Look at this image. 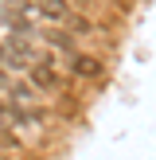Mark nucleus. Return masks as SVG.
Here are the masks:
<instances>
[{
    "label": "nucleus",
    "instance_id": "obj_4",
    "mask_svg": "<svg viewBox=\"0 0 156 160\" xmlns=\"http://www.w3.org/2000/svg\"><path fill=\"white\" fill-rule=\"evenodd\" d=\"M43 39H47L51 47H62V51H74V39H70L66 31H59V28H47V31H43Z\"/></svg>",
    "mask_w": 156,
    "mask_h": 160
},
{
    "label": "nucleus",
    "instance_id": "obj_10",
    "mask_svg": "<svg viewBox=\"0 0 156 160\" xmlns=\"http://www.w3.org/2000/svg\"><path fill=\"white\" fill-rule=\"evenodd\" d=\"M82 4H90V0H82Z\"/></svg>",
    "mask_w": 156,
    "mask_h": 160
},
{
    "label": "nucleus",
    "instance_id": "obj_2",
    "mask_svg": "<svg viewBox=\"0 0 156 160\" xmlns=\"http://www.w3.org/2000/svg\"><path fill=\"white\" fill-rule=\"evenodd\" d=\"M27 78H31V90H55V86H59V74H55V67H47V62L27 67Z\"/></svg>",
    "mask_w": 156,
    "mask_h": 160
},
{
    "label": "nucleus",
    "instance_id": "obj_7",
    "mask_svg": "<svg viewBox=\"0 0 156 160\" xmlns=\"http://www.w3.org/2000/svg\"><path fill=\"white\" fill-rule=\"evenodd\" d=\"M12 35H20V39H23V35H31V23L23 20V16H12Z\"/></svg>",
    "mask_w": 156,
    "mask_h": 160
},
{
    "label": "nucleus",
    "instance_id": "obj_9",
    "mask_svg": "<svg viewBox=\"0 0 156 160\" xmlns=\"http://www.w3.org/2000/svg\"><path fill=\"white\" fill-rule=\"evenodd\" d=\"M0 4H8V0H0Z\"/></svg>",
    "mask_w": 156,
    "mask_h": 160
},
{
    "label": "nucleus",
    "instance_id": "obj_3",
    "mask_svg": "<svg viewBox=\"0 0 156 160\" xmlns=\"http://www.w3.org/2000/svg\"><path fill=\"white\" fill-rule=\"evenodd\" d=\"M35 16H43L47 23H62L70 16V4H66V0H39V4H35Z\"/></svg>",
    "mask_w": 156,
    "mask_h": 160
},
{
    "label": "nucleus",
    "instance_id": "obj_8",
    "mask_svg": "<svg viewBox=\"0 0 156 160\" xmlns=\"http://www.w3.org/2000/svg\"><path fill=\"white\" fill-rule=\"evenodd\" d=\"M0 117H8V106H4V102H0Z\"/></svg>",
    "mask_w": 156,
    "mask_h": 160
},
{
    "label": "nucleus",
    "instance_id": "obj_6",
    "mask_svg": "<svg viewBox=\"0 0 156 160\" xmlns=\"http://www.w3.org/2000/svg\"><path fill=\"white\" fill-rule=\"evenodd\" d=\"M62 23H66L70 31H78V35H86V31H94V23L86 20V16H74V12H70V16H66V20H62Z\"/></svg>",
    "mask_w": 156,
    "mask_h": 160
},
{
    "label": "nucleus",
    "instance_id": "obj_5",
    "mask_svg": "<svg viewBox=\"0 0 156 160\" xmlns=\"http://www.w3.org/2000/svg\"><path fill=\"white\" fill-rule=\"evenodd\" d=\"M4 90L12 94V106H16V102H31V98H35V90H31L27 82H12V86H4Z\"/></svg>",
    "mask_w": 156,
    "mask_h": 160
},
{
    "label": "nucleus",
    "instance_id": "obj_1",
    "mask_svg": "<svg viewBox=\"0 0 156 160\" xmlns=\"http://www.w3.org/2000/svg\"><path fill=\"white\" fill-rule=\"evenodd\" d=\"M70 74L74 78H101L105 74V62L98 55H70Z\"/></svg>",
    "mask_w": 156,
    "mask_h": 160
}]
</instances>
